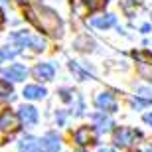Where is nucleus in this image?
Masks as SVG:
<instances>
[{
  "instance_id": "2",
  "label": "nucleus",
  "mask_w": 152,
  "mask_h": 152,
  "mask_svg": "<svg viewBox=\"0 0 152 152\" xmlns=\"http://www.w3.org/2000/svg\"><path fill=\"white\" fill-rule=\"evenodd\" d=\"M10 42L14 44V48L22 50V48H32L36 51L45 50V39L42 36H32L28 32H14L10 36Z\"/></svg>"
},
{
  "instance_id": "25",
  "label": "nucleus",
  "mask_w": 152,
  "mask_h": 152,
  "mask_svg": "<svg viewBox=\"0 0 152 152\" xmlns=\"http://www.w3.org/2000/svg\"><path fill=\"white\" fill-rule=\"evenodd\" d=\"M144 152H152V146H146V148H144Z\"/></svg>"
},
{
  "instance_id": "14",
  "label": "nucleus",
  "mask_w": 152,
  "mask_h": 152,
  "mask_svg": "<svg viewBox=\"0 0 152 152\" xmlns=\"http://www.w3.org/2000/svg\"><path fill=\"white\" fill-rule=\"evenodd\" d=\"M18 150H20V152H42V150H39V140L34 138V136H30V134L24 136L22 140H20Z\"/></svg>"
},
{
  "instance_id": "11",
  "label": "nucleus",
  "mask_w": 152,
  "mask_h": 152,
  "mask_svg": "<svg viewBox=\"0 0 152 152\" xmlns=\"http://www.w3.org/2000/svg\"><path fill=\"white\" fill-rule=\"evenodd\" d=\"M18 117L26 124H36L38 123V109L32 107V105H24V107H20V111H18Z\"/></svg>"
},
{
  "instance_id": "20",
  "label": "nucleus",
  "mask_w": 152,
  "mask_h": 152,
  "mask_svg": "<svg viewBox=\"0 0 152 152\" xmlns=\"http://www.w3.org/2000/svg\"><path fill=\"white\" fill-rule=\"evenodd\" d=\"M65 121H67V113H65V111H57V113H56V123H57V126H63V124H65Z\"/></svg>"
},
{
  "instance_id": "8",
  "label": "nucleus",
  "mask_w": 152,
  "mask_h": 152,
  "mask_svg": "<svg viewBox=\"0 0 152 152\" xmlns=\"http://www.w3.org/2000/svg\"><path fill=\"white\" fill-rule=\"evenodd\" d=\"M61 144H59V136L56 132H48V134L39 140V150L42 152H59Z\"/></svg>"
},
{
  "instance_id": "7",
  "label": "nucleus",
  "mask_w": 152,
  "mask_h": 152,
  "mask_svg": "<svg viewBox=\"0 0 152 152\" xmlns=\"http://www.w3.org/2000/svg\"><path fill=\"white\" fill-rule=\"evenodd\" d=\"M20 126V117L14 115L12 111H4L0 115V129L4 132H14V130Z\"/></svg>"
},
{
  "instance_id": "26",
  "label": "nucleus",
  "mask_w": 152,
  "mask_h": 152,
  "mask_svg": "<svg viewBox=\"0 0 152 152\" xmlns=\"http://www.w3.org/2000/svg\"><path fill=\"white\" fill-rule=\"evenodd\" d=\"M18 2H22V4H24V2H28V0H18Z\"/></svg>"
},
{
  "instance_id": "21",
  "label": "nucleus",
  "mask_w": 152,
  "mask_h": 152,
  "mask_svg": "<svg viewBox=\"0 0 152 152\" xmlns=\"http://www.w3.org/2000/svg\"><path fill=\"white\" fill-rule=\"evenodd\" d=\"M144 123H146L148 126H152V113H146V115H144Z\"/></svg>"
},
{
  "instance_id": "19",
  "label": "nucleus",
  "mask_w": 152,
  "mask_h": 152,
  "mask_svg": "<svg viewBox=\"0 0 152 152\" xmlns=\"http://www.w3.org/2000/svg\"><path fill=\"white\" fill-rule=\"evenodd\" d=\"M136 93H138L136 97H140V99H146V101H152V91L146 89V87H136Z\"/></svg>"
},
{
  "instance_id": "4",
  "label": "nucleus",
  "mask_w": 152,
  "mask_h": 152,
  "mask_svg": "<svg viewBox=\"0 0 152 152\" xmlns=\"http://www.w3.org/2000/svg\"><path fill=\"white\" fill-rule=\"evenodd\" d=\"M26 75H28V69L24 67V65H20V63H14V65H10V67H6V69L0 71V77L2 79H6V81H14V83L24 81Z\"/></svg>"
},
{
  "instance_id": "12",
  "label": "nucleus",
  "mask_w": 152,
  "mask_h": 152,
  "mask_svg": "<svg viewBox=\"0 0 152 152\" xmlns=\"http://www.w3.org/2000/svg\"><path fill=\"white\" fill-rule=\"evenodd\" d=\"M34 75L36 79H42V81H51L53 75H56V67L51 63H39V65H36Z\"/></svg>"
},
{
  "instance_id": "22",
  "label": "nucleus",
  "mask_w": 152,
  "mask_h": 152,
  "mask_svg": "<svg viewBox=\"0 0 152 152\" xmlns=\"http://www.w3.org/2000/svg\"><path fill=\"white\" fill-rule=\"evenodd\" d=\"M99 152H115V150H113V148H107V146H105V148H99Z\"/></svg>"
},
{
  "instance_id": "6",
  "label": "nucleus",
  "mask_w": 152,
  "mask_h": 152,
  "mask_svg": "<svg viewBox=\"0 0 152 152\" xmlns=\"http://www.w3.org/2000/svg\"><path fill=\"white\" fill-rule=\"evenodd\" d=\"M138 136H140V134H138L136 130L129 129V126H123L121 130L115 132V142H117V146H130Z\"/></svg>"
},
{
  "instance_id": "5",
  "label": "nucleus",
  "mask_w": 152,
  "mask_h": 152,
  "mask_svg": "<svg viewBox=\"0 0 152 152\" xmlns=\"http://www.w3.org/2000/svg\"><path fill=\"white\" fill-rule=\"evenodd\" d=\"M95 105L99 107V111H105V113H115L117 111V101H115V95L109 93V91H103L95 97Z\"/></svg>"
},
{
  "instance_id": "13",
  "label": "nucleus",
  "mask_w": 152,
  "mask_h": 152,
  "mask_svg": "<svg viewBox=\"0 0 152 152\" xmlns=\"http://www.w3.org/2000/svg\"><path fill=\"white\" fill-rule=\"evenodd\" d=\"M117 24V16H113V14H105V16H97L91 20V26L93 28H99V30H107L111 28V26H115Z\"/></svg>"
},
{
  "instance_id": "24",
  "label": "nucleus",
  "mask_w": 152,
  "mask_h": 152,
  "mask_svg": "<svg viewBox=\"0 0 152 152\" xmlns=\"http://www.w3.org/2000/svg\"><path fill=\"white\" fill-rule=\"evenodd\" d=\"M2 24H4V16H2V12H0V28H2Z\"/></svg>"
},
{
  "instance_id": "15",
  "label": "nucleus",
  "mask_w": 152,
  "mask_h": 152,
  "mask_svg": "<svg viewBox=\"0 0 152 152\" xmlns=\"http://www.w3.org/2000/svg\"><path fill=\"white\" fill-rule=\"evenodd\" d=\"M48 95V91L44 87H39V85H26L24 87V97L30 99V101H38V99H44Z\"/></svg>"
},
{
  "instance_id": "9",
  "label": "nucleus",
  "mask_w": 152,
  "mask_h": 152,
  "mask_svg": "<svg viewBox=\"0 0 152 152\" xmlns=\"http://www.w3.org/2000/svg\"><path fill=\"white\" fill-rule=\"evenodd\" d=\"M73 138H75V142H77L79 146H87V144H91V142L95 140V132H93L91 126H81L73 134Z\"/></svg>"
},
{
  "instance_id": "3",
  "label": "nucleus",
  "mask_w": 152,
  "mask_h": 152,
  "mask_svg": "<svg viewBox=\"0 0 152 152\" xmlns=\"http://www.w3.org/2000/svg\"><path fill=\"white\" fill-rule=\"evenodd\" d=\"M134 59L138 63V73L146 81H152V53H148V51H136Z\"/></svg>"
},
{
  "instance_id": "23",
  "label": "nucleus",
  "mask_w": 152,
  "mask_h": 152,
  "mask_svg": "<svg viewBox=\"0 0 152 152\" xmlns=\"http://www.w3.org/2000/svg\"><path fill=\"white\" fill-rule=\"evenodd\" d=\"M4 57H6V53H4V51H0V63L4 61Z\"/></svg>"
},
{
  "instance_id": "18",
  "label": "nucleus",
  "mask_w": 152,
  "mask_h": 152,
  "mask_svg": "<svg viewBox=\"0 0 152 152\" xmlns=\"http://www.w3.org/2000/svg\"><path fill=\"white\" fill-rule=\"evenodd\" d=\"M109 0H85V4H87V8H91V10H99L101 6H105Z\"/></svg>"
},
{
  "instance_id": "1",
  "label": "nucleus",
  "mask_w": 152,
  "mask_h": 152,
  "mask_svg": "<svg viewBox=\"0 0 152 152\" xmlns=\"http://www.w3.org/2000/svg\"><path fill=\"white\" fill-rule=\"evenodd\" d=\"M26 16H28V20L32 24H34L36 28H39L42 32H48V34L51 36H61L63 32V24L61 20H59V16H57L53 10H50V8H45V6H30L28 10H26Z\"/></svg>"
},
{
  "instance_id": "17",
  "label": "nucleus",
  "mask_w": 152,
  "mask_h": 152,
  "mask_svg": "<svg viewBox=\"0 0 152 152\" xmlns=\"http://www.w3.org/2000/svg\"><path fill=\"white\" fill-rule=\"evenodd\" d=\"M69 69H71V73L77 75L79 81H85V79L89 77V71H85V69H81V65H79L77 61H69Z\"/></svg>"
},
{
  "instance_id": "16",
  "label": "nucleus",
  "mask_w": 152,
  "mask_h": 152,
  "mask_svg": "<svg viewBox=\"0 0 152 152\" xmlns=\"http://www.w3.org/2000/svg\"><path fill=\"white\" fill-rule=\"evenodd\" d=\"M6 101H14V91L6 81H0V103Z\"/></svg>"
},
{
  "instance_id": "27",
  "label": "nucleus",
  "mask_w": 152,
  "mask_h": 152,
  "mask_svg": "<svg viewBox=\"0 0 152 152\" xmlns=\"http://www.w3.org/2000/svg\"><path fill=\"white\" fill-rule=\"evenodd\" d=\"M0 2H6V0H0Z\"/></svg>"
},
{
  "instance_id": "10",
  "label": "nucleus",
  "mask_w": 152,
  "mask_h": 152,
  "mask_svg": "<svg viewBox=\"0 0 152 152\" xmlns=\"http://www.w3.org/2000/svg\"><path fill=\"white\" fill-rule=\"evenodd\" d=\"M91 121H93V124L97 126V130H99V132H107V130L113 129V121L105 115V111H101V113H93Z\"/></svg>"
}]
</instances>
